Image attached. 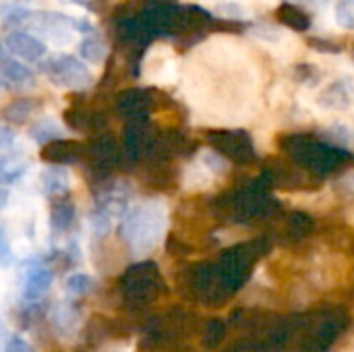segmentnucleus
Returning <instances> with one entry per match:
<instances>
[{"label": "nucleus", "instance_id": "1", "mask_svg": "<svg viewBox=\"0 0 354 352\" xmlns=\"http://www.w3.org/2000/svg\"><path fill=\"white\" fill-rule=\"evenodd\" d=\"M166 210L158 201L141 203L129 210L120 222V239L127 243L133 255L141 257L156 249L164 234Z\"/></svg>", "mask_w": 354, "mask_h": 352}, {"label": "nucleus", "instance_id": "2", "mask_svg": "<svg viewBox=\"0 0 354 352\" xmlns=\"http://www.w3.org/2000/svg\"><path fill=\"white\" fill-rule=\"evenodd\" d=\"M351 315L340 307L307 313L305 326L290 352H330L332 346L348 332Z\"/></svg>", "mask_w": 354, "mask_h": 352}, {"label": "nucleus", "instance_id": "3", "mask_svg": "<svg viewBox=\"0 0 354 352\" xmlns=\"http://www.w3.org/2000/svg\"><path fill=\"white\" fill-rule=\"evenodd\" d=\"M118 293L129 311H143L156 305V301L166 293V282L153 261H139L122 272Z\"/></svg>", "mask_w": 354, "mask_h": 352}, {"label": "nucleus", "instance_id": "4", "mask_svg": "<svg viewBox=\"0 0 354 352\" xmlns=\"http://www.w3.org/2000/svg\"><path fill=\"white\" fill-rule=\"evenodd\" d=\"M41 68L56 87L81 91L93 85V73L85 66V62H81L73 54H60L48 60Z\"/></svg>", "mask_w": 354, "mask_h": 352}, {"label": "nucleus", "instance_id": "5", "mask_svg": "<svg viewBox=\"0 0 354 352\" xmlns=\"http://www.w3.org/2000/svg\"><path fill=\"white\" fill-rule=\"evenodd\" d=\"M62 120L75 133L95 135V133H102L106 129L108 114L102 106H89L83 102H75L62 112Z\"/></svg>", "mask_w": 354, "mask_h": 352}, {"label": "nucleus", "instance_id": "6", "mask_svg": "<svg viewBox=\"0 0 354 352\" xmlns=\"http://www.w3.org/2000/svg\"><path fill=\"white\" fill-rule=\"evenodd\" d=\"M54 282V268L44 259L33 257L25 263L23 278V299L25 301H41V297L50 290Z\"/></svg>", "mask_w": 354, "mask_h": 352}, {"label": "nucleus", "instance_id": "7", "mask_svg": "<svg viewBox=\"0 0 354 352\" xmlns=\"http://www.w3.org/2000/svg\"><path fill=\"white\" fill-rule=\"evenodd\" d=\"M83 154H85V143L77 139L58 137L41 145L39 158L50 166H73L83 160Z\"/></svg>", "mask_w": 354, "mask_h": 352}, {"label": "nucleus", "instance_id": "8", "mask_svg": "<svg viewBox=\"0 0 354 352\" xmlns=\"http://www.w3.org/2000/svg\"><path fill=\"white\" fill-rule=\"evenodd\" d=\"M4 46L8 48V52L12 56H19L23 60H29V62L41 60L46 56V52H48L46 44L39 37H35V35H31L27 31H12L10 35H6Z\"/></svg>", "mask_w": 354, "mask_h": 352}, {"label": "nucleus", "instance_id": "9", "mask_svg": "<svg viewBox=\"0 0 354 352\" xmlns=\"http://www.w3.org/2000/svg\"><path fill=\"white\" fill-rule=\"evenodd\" d=\"M116 112L129 120H141L149 112V95L145 89H124L116 95Z\"/></svg>", "mask_w": 354, "mask_h": 352}, {"label": "nucleus", "instance_id": "10", "mask_svg": "<svg viewBox=\"0 0 354 352\" xmlns=\"http://www.w3.org/2000/svg\"><path fill=\"white\" fill-rule=\"evenodd\" d=\"M77 222V207L73 203V199L68 195H60L54 197L50 201V228L52 234H66L73 230Z\"/></svg>", "mask_w": 354, "mask_h": 352}, {"label": "nucleus", "instance_id": "11", "mask_svg": "<svg viewBox=\"0 0 354 352\" xmlns=\"http://www.w3.org/2000/svg\"><path fill=\"white\" fill-rule=\"evenodd\" d=\"M41 110V102L39 100H31V98H19L10 104H6L0 110V118L8 124L21 127L27 124L29 120H33L35 114H39Z\"/></svg>", "mask_w": 354, "mask_h": 352}, {"label": "nucleus", "instance_id": "12", "mask_svg": "<svg viewBox=\"0 0 354 352\" xmlns=\"http://www.w3.org/2000/svg\"><path fill=\"white\" fill-rule=\"evenodd\" d=\"M50 319H52V328L62 336H71L81 328V313L73 301H64L58 307H54Z\"/></svg>", "mask_w": 354, "mask_h": 352}, {"label": "nucleus", "instance_id": "13", "mask_svg": "<svg viewBox=\"0 0 354 352\" xmlns=\"http://www.w3.org/2000/svg\"><path fill=\"white\" fill-rule=\"evenodd\" d=\"M39 187H41V193H44L48 199L66 195L68 189H71V178H68L66 168H64V166L46 168V170L39 174Z\"/></svg>", "mask_w": 354, "mask_h": 352}, {"label": "nucleus", "instance_id": "14", "mask_svg": "<svg viewBox=\"0 0 354 352\" xmlns=\"http://www.w3.org/2000/svg\"><path fill=\"white\" fill-rule=\"evenodd\" d=\"M0 75L12 85V87H29L33 85V73L31 68H27L23 62L4 56L0 60Z\"/></svg>", "mask_w": 354, "mask_h": 352}, {"label": "nucleus", "instance_id": "15", "mask_svg": "<svg viewBox=\"0 0 354 352\" xmlns=\"http://www.w3.org/2000/svg\"><path fill=\"white\" fill-rule=\"evenodd\" d=\"M27 172V162L19 156L0 154V185H12Z\"/></svg>", "mask_w": 354, "mask_h": 352}, {"label": "nucleus", "instance_id": "16", "mask_svg": "<svg viewBox=\"0 0 354 352\" xmlns=\"http://www.w3.org/2000/svg\"><path fill=\"white\" fill-rule=\"evenodd\" d=\"M79 56H81L83 60H87V62H93V64L104 62L106 56H108V46H106V41H104L100 35L89 33V35H87L85 39H81V44H79Z\"/></svg>", "mask_w": 354, "mask_h": 352}, {"label": "nucleus", "instance_id": "17", "mask_svg": "<svg viewBox=\"0 0 354 352\" xmlns=\"http://www.w3.org/2000/svg\"><path fill=\"white\" fill-rule=\"evenodd\" d=\"M226 330H228V324L220 317H212L203 324V349L205 351H214L218 349L224 338H226Z\"/></svg>", "mask_w": 354, "mask_h": 352}, {"label": "nucleus", "instance_id": "18", "mask_svg": "<svg viewBox=\"0 0 354 352\" xmlns=\"http://www.w3.org/2000/svg\"><path fill=\"white\" fill-rule=\"evenodd\" d=\"M29 137H31L35 143L46 145L48 141L62 137V129H60V124H58V122H54L52 118H39V120H35V122L31 124V129H29Z\"/></svg>", "mask_w": 354, "mask_h": 352}, {"label": "nucleus", "instance_id": "19", "mask_svg": "<svg viewBox=\"0 0 354 352\" xmlns=\"http://www.w3.org/2000/svg\"><path fill=\"white\" fill-rule=\"evenodd\" d=\"M95 286L93 278L87 274H73L64 280V288L71 297H85L87 293H91Z\"/></svg>", "mask_w": 354, "mask_h": 352}, {"label": "nucleus", "instance_id": "20", "mask_svg": "<svg viewBox=\"0 0 354 352\" xmlns=\"http://www.w3.org/2000/svg\"><path fill=\"white\" fill-rule=\"evenodd\" d=\"M224 352H268L266 344L259 334H251L243 340H236L232 346H228Z\"/></svg>", "mask_w": 354, "mask_h": 352}, {"label": "nucleus", "instance_id": "21", "mask_svg": "<svg viewBox=\"0 0 354 352\" xmlns=\"http://www.w3.org/2000/svg\"><path fill=\"white\" fill-rule=\"evenodd\" d=\"M336 21L344 29H354V0H340L338 2Z\"/></svg>", "mask_w": 354, "mask_h": 352}, {"label": "nucleus", "instance_id": "22", "mask_svg": "<svg viewBox=\"0 0 354 352\" xmlns=\"http://www.w3.org/2000/svg\"><path fill=\"white\" fill-rule=\"evenodd\" d=\"M4 352H33V349H31L29 342H25L21 336H12V338L6 342Z\"/></svg>", "mask_w": 354, "mask_h": 352}, {"label": "nucleus", "instance_id": "23", "mask_svg": "<svg viewBox=\"0 0 354 352\" xmlns=\"http://www.w3.org/2000/svg\"><path fill=\"white\" fill-rule=\"evenodd\" d=\"M12 143H15V133H12V129L0 122V149L10 147Z\"/></svg>", "mask_w": 354, "mask_h": 352}, {"label": "nucleus", "instance_id": "24", "mask_svg": "<svg viewBox=\"0 0 354 352\" xmlns=\"http://www.w3.org/2000/svg\"><path fill=\"white\" fill-rule=\"evenodd\" d=\"M10 257V247H8V239L4 234V230L0 228V263H6V259Z\"/></svg>", "mask_w": 354, "mask_h": 352}, {"label": "nucleus", "instance_id": "25", "mask_svg": "<svg viewBox=\"0 0 354 352\" xmlns=\"http://www.w3.org/2000/svg\"><path fill=\"white\" fill-rule=\"evenodd\" d=\"M29 0H2L4 6H25Z\"/></svg>", "mask_w": 354, "mask_h": 352}, {"label": "nucleus", "instance_id": "26", "mask_svg": "<svg viewBox=\"0 0 354 352\" xmlns=\"http://www.w3.org/2000/svg\"><path fill=\"white\" fill-rule=\"evenodd\" d=\"M8 89H12V85H10V83L0 75V93H2V91H8Z\"/></svg>", "mask_w": 354, "mask_h": 352}, {"label": "nucleus", "instance_id": "27", "mask_svg": "<svg viewBox=\"0 0 354 352\" xmlns=\"http://www.w3.org/2000/svg\"><path fill=\"white\" fill-rule=\"evenodd\" d=\"M6 201H8V191L6 189H0V210L6 205Z\"/></svg>", "mask_w": 354, "mask_h": 352}, {"label": "nucleus", "instance_id": "28", "mask_svg": "<svg viewBox=\"0 0 354 352\" xmlns=\"http://www.w3.org/2000/svg\"><path fill=\"white\" fill-rule=\"evenodd\" d=\"M288 2H319V0H288Z\"/></svg>", "mask_w": 354, "mask_h": 352}, {"label": "nucleus", "instance_id": "29", "mask_svg": "<svg viewBox=\"0 0 354 352\" xmlns=\"http://www.w3.org/2000/svg\"><path fill=\"white\" fill-rule=\"evenodd\" d=\"M4 56H6V54H4V52H2V46H0V60H2V58H4Z\"/></svg>", "mask_w": 354, "mask_h": 352}, {"label": "nucleus", "instance_id": "30", "mask_svg": "<svg viewBox=\"0 0 354 352\" xmlns=\"http://www.w3.org/2000/svg\"><path fill=\"white\" fill-rule=\"evenodd\" d=\"M75 352H85V351H75Z\"/></svg>", "mask_w": 354, "mask_h": 352}]
</instances>
